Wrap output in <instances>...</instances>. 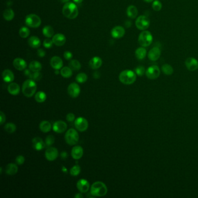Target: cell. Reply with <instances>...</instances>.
I'll list each match as a JSON object with an SVG mask.
<instances>
[{
	"label": "cell",
	"instance_id": "8992f818",
	"mask_svg": "<svg viewBox=\"0 0 198 198\" xmlns=\"http://www.w3.org/2000/svg\"><path fill=\"white\" fill-rule=\"evenodd\" d=\"M65 139L66 143L69 145H74L78 143L79 136L76 130L73 129H70L66 133Z\"/></svg>",
	"mask_w": 198,
	"mask_h": 198
},
{
	"label": "cell",
	"instance_id": "4316f807",
	"mask_svg": "<svg viewBox=\"0 0 198 198\" xmlns=\"http://www.w3.org/2000/svg\"><path fill=\"white\" fill-rule=\"evenodd\" d=\"M29 45L33 48H38L41 45L40 40L36 36H32L28 40Z\"/></svg>",
	"mask_w": 198,
	"mask_h": 198
},
{
	"label": "cell",
	"instance_id": "9a60e30c",
	"mask_svg": "<svg viewBox=\"0 0 198 198\" xmlns=\"http://www.w3.org/2000/svg\"><path fill=\"white\" fill-rule=\"evenodd\" d=\"M186 67L190 71H195L198 69V61L194 58L189 57L185 62Z\"/></svg>",
	"mask_w": 198,
	"mask_h": 198
},
{
	"label": "cell",
	"instance_id": "4dcf8cb0",
	"mask_svg": "<svg viewBox=\"0 0 198 198\" xmlns=\"http://www.w3.org/2000/svg\"><path fill=\"white\" fill-rule=\"evenodd\" d=\"M40 129L43 133H48L51 130V124L48 121H43L40 124Z\"/></svg>",
	"mask_w": 198,
	"mask_h": 198
},
{
	"label": "cell",
	"instance_id": "f6af8a7d",
	"mask_svg": "<svg viewBox=\"0 0 198 198\" xmlns=\"http://www.w3.org/2000/svg\"><path fill=\"white\" fill-rule=\"evenodd\" d=\"M54 44L52 40H51L49 38H46L43 42L44 47L46 48H51L52 47V45Z\"/></svg>",
	"mask_w": 198,
	"mask_h": 198
},
{
	"label": "cell",
	"instance_id": "484cf974",
	"mask_svg": "<svg viewBox=\"0 0 198 198\" xmlns=\"http://www.w3.org/2000/svg\"><path fill=\"white\" fill-rule=\"evenodd\" d=\"M126 13L127 16L131 19H135L136 18L137 15H138V9L136 8V7L134 5H130L128 6L127 11H126Z\"/></svg>",
	"mask_w": 198,
	"mask_h": 198
},
{
	"label": "cell",
	"instance_id": "44dd1931",
	"mask_svg": "<svg viewBox=\"0 0 198 198\" xmlns=\"http://www.w3.org/2000/svg\"><path fill=\"white\" fill-rule=\"evenodd\" d=\"M13 65L15 68L20 71L25 70L27 67V63L25 60L19 58H17L13 60Z\"/></svg>",
	"mask_w": 198,
	"mask_h": 198
},
{
	"label": "cell",
	"instance_id": "83f0119b",
	"mask_svg": "<svg viewBox=\"0 0 198 198\" xmlns=\"http://www.w3.org/2000/svg\"><path fill=\"white\" fill-rule=\"evenodd\" d=\"M147 50L145 47H141L138 48L135 52V55L139 60H143L147 56Z\"/></svg>",
	"mask_w": 198,
	"mask_h": 198
},
{
	"label": "cell",
	"instance_id": "9c48e42d",
	"mask_svg": "<svg viewBox=\"0 0 198 198\" xmlns=\"http://www.w3.org/2000/svg\"><path fill=\"white\" fill-rule=\"evenodd\" d=\"M145 74L147 77L149 79L155 80L159 77L161 74V70L157 66L152 65L147 69Z\"/></svg>",
	"mask_w": 198,
	"mask_h": 198
},
{
	"label": "cell",
	"instance_id": "6f0895ef",
	"mask_svg": "<svg viewBox=\"0 0 198 198\" xmlns=\"http://www.w3.org/2000/svg\"><path fill=\"white\" fill-rule=\"evenodd\" d=\"M145 2H147V3H150V2H153V1L154 0H143Z\"/></svg>",
	"mask_w": 198,
	"mask_h": 198
},
{
	"label": "cell",
	"instance_id": "94428289",
	"mask_svg": "<svg viewBox=\"0 0 198 198\" xmlns=\"http://www.w3.org/2000/svg\"><path fill=\"white\" fill-rule=\"evenodd\" d=\"M1 173H2V167L1 168Z\"/></svg>",
	"mask_w": 198,
	"mask_h": 198
},
{
	"label": "cell",
	"instance_id": "f546056e",
	"mask_svg": "<svg viewBox=\"0 0 198 198\" xmlns=\"http://www.w3.org/2000/svg\"><path fill=\"white\" fill-rule=\"evenodd\" d=\"M29 69L33 72H40L42 69V65L39 62L36 61H33L30 63L29 64Z\"/></svg>",
	"mask_w": 198,
	"mask_h": 198
},
{
	"label": "cell",
	"instance_id": "b9f144b4",
	"mask_svg": "<svg viewBox=\"0 0 198 198\" xmlns=\"http://www.w3.org/2000/svg\"><path fill=\"white\" fill-rule=\"evenodd\" d=\"M81 168L78 165H75L70 170V173L72 176H77L80 173Z\"/></svg>",
	"mask_w": 198,
	"mask_h": 198
},
{
	"label": "cell",
	"instance_id": "3957f363",
	"mask_svg": "<svg viewBox=\"0 0 198 198\" xmlns=\"http://www.w3.org/2000/svg\"><path fill=\"white\" fill-rule=\"evenodd\" d=\"M119 80L126 85L133 84L136 79V74L131 70H125L119 74Z\"/></svg>",
	"mask_w": 198,
	"mask_h": 198
},
{
	"label": "cell",
	"instance_id": "ac0fdd59",
	"mask_svg": "<svg viewBox=\"0 0 198 198\" xmlns=\"http://www.w3.org/2000/svg\"><path fill=\"white\" fill-rule=\"evenodd\" d=\"M50 65L52 68L55 70H59L63 66L62 59L58 56H54L50 61Z\"/></svg>",
	"mask_w": 198,
	"mask_h": 198
},
{
	"label": "cell",
	"instance_id": "60d3db41",
	"mask_svg": "<svg viewBox=\"0 0 198 198\" xmlns=\"http://www.w3.org/2000/svg\"><path fill=\"white\" fill-rule=\"evenodd\" d=\"M152 6L155 11H160L162 8V4L159 0H154L152 2Z\"/></svg>",
	"mask_w": 198,
	"mask_h": 198
},
{
	"label": "cell",
	"instance_id": "680465c9",
	"mask_svg": "<svg viewBox=\"0 0 198 198\" xmlns=\"http://www.w3.org/2000/svg\"><path fill=\"white\" fill-rule=\"evenodd\" d=\"M70 0H61V1L62 2H63V3H67V2H69Z\"/></svg>",
	"mask_w": 198,
	"mask_h": 198
},
{
	"label": "cell",
	"instance_id": "d6986e66",
	"mask_svg": "<svg viewBox=\"0 0 198 198\" xmlns=\"http://www.w3.org/2000/svg\"><path fill=\"white\" fill-rule=\"evenodd\" d=\"M52 40L53 41L54 44H55L58 47H61L63 45L66 43V40L65 36L61 33L56 34L55 35H54L52 37Z\"/></svg>",
	"mask_w": 198,
	"mask_h": 198
},
{
	"label": "cell",
	"instance_id": "30bf717a",
	"mask_svg": "<svg viewBox=\"0 0 198 198\" xmlns=\"http://www.w3.org/2000/svg\"><path fill=\"white\" fill-rule=\"evenodd\" d=\"M75 127L81 132L85 131L88 127V122L85 118L80 117L74 120Z\"/></svg>",
	"mask_w": 198,
	"mask_h": 198
},
{
	"label": "cell",
	"instance_id": "8d00e7d4",
	"mask_svg": "<svg viewBox=\"0 0 198 198\" xmlns=\"http://www.w3.org/2000/svg\"><path fill=\"white\" fill-rule=\"evenodd\" d=\"M47 99V95L43 91H39L35 95V99L37 102L42 103Z\"/></svg>",
	"mask_w": 198,
	"mask_h": 198
},
{
	"label": "cell",
	"instance_id": "d590c367",
	"mask_svg": "<svg viewBox=\"0 0 198 198\" xmlns=\"http://www.w3.org/2000/svg\"><path fill=\"white\" fill-rule=\"evenodd\" d=\"M69 66L72 69V70H76V71L79 70L81 67L80 63L76 59L70 61V62L69 63Z\"/></svg>",
	"mask_w": 198,
	"mask_h": 198
},
{
	"label": "cell",
	"instance_id": "5bb4252c",
	"mask_svg": "<svg viewBox=\"0 0 198 198\" xmlns=\"http://www.w3.org/2000/svg\"><path fill=\"white\" fill-rule=\"evenodd\" d=\"M161 55V51L158 47H154L149 51L148 57L149 60L156 61L158 60Z\"/></svg>",
	"mask_w": 198,
	"mask_h": 198
},
{
	"label": "cell",
	"instance_id": "f1b7e54d",
	"mask_svg": "<svg viewBox=\"0 0 198 198\" xmlns=\"http://www.w3.org/2000/svg\"><path fill=\"white\" fill-rule=\"evenodd\" d=\"M18 170V167L16 164L13 163H9L6 166L5 171L8 175H13L16 173Z\"/></svg>",
	"mask_w": 198,
	"mask_h": 198
},
{
	"label": "cell",
	"instance_id": "816d5d0a",
	"mask_svg": "<svg viewBox=\"0 0 198 198\" xmlns=\"http://www.w3.org/2000/svg\"><path fill=\"white\" fill-rule=\"evenodd\" d=\"M37 55L40 58H43L45 55V52L43 49H38L37 51Z\"/></svg>",
	"mask_w": 198,
	"mask_h": 198
},
{
	"label": "cell",
	"instance_id": "52a82bcc",
	"mask_svg": "<svg viewBox=\"0 0 198 198\" xmlns=\"http://www.w3.org/2000/svg\"><path fill=\"white\" fill-rule=\"evenodd\" d=\"M25 23L30 27L37 28L41 24V20L36 14H29L26 18Z\"/></svg>",
	"mask_w": 198,
	"mask_h": 198
},
{
	"label": "cell",
	"instance_id": "e0dca14e",
	"mask_svg": "<svg viewBox=\"0 0 198 198\" xmlns=\"http://www.w3.org/2000/svg\"><path fill=\"white\" fill-rule=\"evenodd\" d=\"M78 190L81 193H86L90 189V183L87 180L80 179L77 183Z\"/></svg>",
	"mask_w": 198,
	"mask_h": 198
},
{
	"label": "cell",
	"instance_id": "db71d44e",
	"mask_svg": "<svg viewBox=\"0 0 198 198\" xmlns=\"http://www.w3.org/2000/svg\"><path fill=\"white\" fill-rule=\"evenodd\" d=\"M93 76L95 79H99L100 77V73L98 72H94V73L93 74Z\"/></svg>",
	"mask_w": 198,
	"mask_h": 198
},
{
	"label": "cell",
	"instance_id": "f5cc1de1",
	"mask_svg": "<svg viewBox=\"0 0 198 198\" xmlns=\"http://www.w3.org/2000/svg\"><path fill=\"white\" fill-rule=\"evenodd\" d=\"M61 157H62V159H66L68 157V153L66 152L63 151L62 153L61 154Z\"/></svg>",
	"mask_w": 198,
	"mask_h": 198
},
{
	"label": "cell",
	"instance_id": "7bdbcfd3",
	"mask_svg": "<svg viewBox=\"0 0 198 198\" xmlns=\"http://www.w3.org/2000/svg\"><path fill=\"white\" fill-rule=\"evenodd\" d=\"M145 72H146L145 69L144 68V66H141V65L138 66L135 69V73L138 76H143V75L145 74Z\"/></svg>",
	"mask_w": 198,
	"mask_h": 198
},
{
	"label": "cell",
	"instance_id": "681fc988",
	"mask_svg": "<svg viewBox=\"0 0 198 198\" xmlns=\"http://www.w3.org/2000/svg\"><path fill=\"white\" fill-rule=\"evenodd\" d=\"M75 119V116L74 114L72 113H68L66 116V120L68 121L69 122H72L74 121Z\"/></svg>",
	"mask_w": 198,
	"mask_h": 198
},
{
	"label": "cell",
	"instance_id": "4fadbf2b",
	"mask_svg": "<svg viewBox=\"0 0 198 198\" xmlns=\"http://www.w3.org/2000/svg\"><path fill=\"white\" fill-rule=\"evenodd\" d=\"M67 127H68L67 124L65 122L62 120H59L54 123L52 129L56 133L61 134L64 133L66 130Z\"/></svg>",
	"mask_w": 198,
	"mask_h": 198
},
{
	"label": "cell",
	"instance_id": "d6a6232c",
	"mask_svg": "<svg viewBox=\"0 0 198 198\" xmlns=\"http://www.w3.org/2000/svg\"><path fill=\"white\" fill-rule=\"evenodd\" d=\"M43 33L44 36L47 38H51L53 37L54 34V30L53 28L50 26H45L43 29Z\"/></svg>",
	"mask_w": 198,
	"mask_h": 198
},
{
	"label": "cell",
	"instance_id": "277c9868",
	"mask_svg": "<svg viewBox=\"0 0 198 198\" xmlns=\"http://www.w3.org/2000/svg\"><path fill=\"white\" fill-rule=\"evenodd\" d=\"M37 90V84L33 79L25 81L22 85V93L25 97L30 98Z\"/></svg>",
	"mask_w": 198,
	"mask_h": 198
},
{
	"label": "cell",
	"instance_id": "d4e9b609",
	"mask_svg": "<svg viewBox=\"0 0 198 198\" xmlns=\"http://www.w3.org/2000/svg\"><path fill=\"white\" fill-rule=\"evenodd\" d=\"M8 91L13 95H16L20 93V86L16 83H11L8 87Z\"/></svg>",
	"mask_w": 198,
	"mask_h": 198
},
{
	"label": "cell",
	"instance_id": "6da1fadb",
	"mask_svg": "<svg viewBox=\"0 0 198 198\" xmlns=\"http://www.w3.org/2000/svg\"><path fill=\"white\" fill-rule=\"evenodd\" d=\"M63 15L67 18L74 19L79 15V10L77 5L73 2H67L62 9Z\"/></svg>",
	"mask_w": 198,
	"mask_h": 198
},
{
	"label": "cell",
	"instance_id": "8fae6325",
	"mask_svg": "<svg viewBox=\"0 0 198 198\" xmlns=\"http://www.w3.org/2000/svg\"><path fill=\"white\" fill-rule=\"evenodd\" d=\"M59 153L57 149L54 147H48L45 152V158L48 161H54L58 157Z\"/></svg>",
	"mask_w": 198,
	"mask_h": 198
},
{
	"label": "cell",
	"instance_id": "2e32d148",
	"mask_svg": "<svg viewBox=\"0 0 198 198\" xmlns=\"http://www.w3.org/2000/svg\"><path fill=\"white\" fill-rule=\"evenodd\" d=\"M125 29L124 27L120 26H118L113 27L111 30V35L115 38H121L125 34Z\"/></svg>",
	"mask_w": 198,
	"mask_h": 198
},
{
	"label": "cell",
	"instance_id": "603a6c76",
	"mask_svg": "<svg viewBox=\"0 0 198 198\" xmlns=\"http://www.w3.org/2000/svg\"><path fill=\"white\" fill-rule=\"evenodd\" d=\"M102 61L98 56L94 57L89 62L90 67L94 70L99 68L102 66Z\"/></svg>",
	"mask_w": 198,
	"mask_h": 198
},
{
	"label": "cell",
	"instance_id": "bcb514c9",
	"mask_svg": "<svg viewBox=\"0 0 198 198\" xmlns=\"http://www.w3.org/2000/svg\"><path fill=\"white\" fill-rule=\"evenodd\" d=\"M41 78H42V74L40 72H34V73L32 74L31 79L34 81H38L40 80Z\"/></svg>",
	"mask_w": 198,
	"mask_h": 198
},
{
	"label": "cell",
	"instance_id": "91938a15",
	"mask_svg": "<svg viewBox=\"0 0 198 198\" xmlns=\"http://www.w3.org/2000/svg\"><path fill=\"white\" fill-rule=\"evenodd\" d=\"M55 74H58V73H59V72H58V70H56L55 72Z\"/></svg>",
	"mask_w": 198,
	"mask_h": 198
},
{
	"label": "cell",
	"instance_id": "c3c4849f",
	"mask_svg": "<svg viewBox=\"0 0 198 198\" xmlns=\"http://www.w3.org/2000/svg\"><path fill=\"white\" fill-rule=\"evenodd\" d=\"M63 56L65 58V59H66V60L68 61H70L72 59V57H73V54H72L71 52L70 51H66L64 52L63 54Z\"/></svg>",
	"mask_w": 198,
	"mask_h": 198
},
{
	"label": "cell",
	"instance_id": "ffe728a7",
	"mask_svg": "<svg viewBox=\"0 0 198 198\" xmlns=\"http://www.w3.org/2000/svg\"><path fill=\"white\" fill-rule=\"evenodd\" d=\"M33 148L36 150H41L43 149L45 146V143L40 137H35L32 140Z\"/></svg>",
	"mask_w": 198,
	"mask_h": 198
},
{
	"label": "cell",
	"instance_id": "ab89813d",
	"mask_svg": "<svg viewBox=\"0 0 198 198\" xmlns=\"http://www.w3.org/2000/svg\"><path fill=\"white\" fill-rule=\"evenodd\" d=\"M87 79H88V77H87V74L84 73H79L76 76V80L79 83H84L86 82Z\"/></svg>",
	"mask_w": 198,
	"mask_h": 198
},
{
	"label": "cell",
	"instance_id": "ba28073f",
	"mask_svg": "<svg viewBox=\"0 0 198 198\" xmlns=\"http://www.w3.org/2000/svg\"><path fill=\"white\" fill-rule=\"evenodd\" d=\"M136 26L140 30H146L150 26V20L147 16L141 15L136 19Z\"/></svg>",
	"mask_w": 198,
	"mask_h": 198
},
{
	"label": "cell",
	"instance_id": "5b68a950",
	"mask_svg": "<svg viewBox=\"0 0 198 198\" xmlns=\"http://www.w3.org/2000/svg\"><path fill=\"white\" fill-rule=\"evenodd\" d=\"M138 40L141 47H147L152 43L153 36L150 31L143 30L140 34Z\"/></svg>",
	"mask_w": 198,
	"mask_h": 198
},
{
	"label": "cell",
	"instance_id": "74e56055",
	"mask_svg": "<svg viewBox=\"0 0 198 198\" xmlns=\"http://www.w3.org/2000/svg\"><path fill=\"white\" fill-rule=\"evenodd\" d=\"M19 36L22 38H25L29 36L30 30L26 27H22L20 29L19 31Z\"/></svg>",
	"mask_w": 198,
	"mask_h": 198
},
{
	"label": "cell",
	"instance_id": "7dc6e473",
	"mask_svg": "<svg viewBox=\"0 0 198 198\" xmlns=\"http://www.w3.org/2000/svg\"><path fill=\"white\" fill-rule=\"evenodd\" d=\"M25 157L22 155H19L16 158V163L18 165H22L25 162Z\"/></svg>",
	"mask_w": 198,
	"mask_h": 198
},
{
	"label": "cell",
	"instance_id": "11a10c76",
	"mask_svg": "<svg viewBox=\"0 0 198 198\" xmlns=\"http://www.w3.org/2000/svg\"><path fill=\"white\" fill-rule=\"evenodd\" d=\"M74 197L76 198H82L83 197V196L81 195V193H77Z\"/></svg>",
	"mask_w": 198,
	"mask_h": 198
},
{
	"label": "cell",
	"instance_id": "9f6ffc18",
	"mask_svg": "<svg viewBox=\"0 0 198 198\" xmlns=\"http://www.w3.org/2000/svg\"><path fill=\"white\" fill-rule=\"evenodd\" d=\"M73 1H74L75 3H77V4H81V3L83 1V0H73Z\"/></svg>",
	"mask_w": 198,
	"mask_h": 198
},
{
	"label": "cell",
	"instance_id": "f907efd6",
	"mask_svg": "<svg viewBox=\"0 0 198 198\" xmlns=\"http://www.w3.org/2000/svg\"><path fill=\"white\" fill-rule=\"evenodd\" d=\"M5 115L2 111H0V123L1 125L4 124V123L5 122Z\"/></svg>",
	"mask_w": 198,
	"mask_h": 198
},
{
	"label": "cell",
	"instance_id": "7402d4cb",
	"mask_svg": "<svg viewBox=\"0 0 198 198\" xmlns=\"http://www.w3.org/2000/svg\"><path fill=\"white\" fill-rule=\"evenodd\" d=\"M83 154H84L83 149L80 146H75L73 148L71 152V155L72 157L76 160H78L81 158Z\"/></svg>",
	"mask_w": 198,
	"mask_h": 198
},
{
	"label": "cell",
	"instance_id": "f35d334b",
	"mask_svg": "<svg viewBox=\"0 0 198 198\" xmlns=\"http://www.w3.org/2000/svg\"><path fill=\"white\" fill-rule=\"evenodd\" d=\"M4 128L6 132L9 134H12L16 130V125L12 123H8L7 124H5Z\"/></svg>",
	"mask_w": 198,
	"mask_h": 198
},
{
	"label": "cell",
	"instance_id": "1f68e13d",
	"mask_svg": "<svg viewBox=\"0 0 198 198\" xmlns=\"http://www.w3.org/2000/svg\"><path fill=\"white\" fill-rule=\"evenodd\" d=\"M15 16V13L12 9L11 8H8L5 9L3 13V17L5 20L7 21L12 20Z\"/></svg>",
	"mask_w": 198,
	"mask_h": 198
},
{
	"label": "cell",
	"instance_id": "836d02e7",
	"mask_svg": "<svg viewBox=\"0 0 198 198\" xmlns=\"http://www.w3.org/2000/svg\"><path fill=\"white\" fill-rule=\"evenodd\" d=\"M72 70L69 66L63 67L61 70V74L64 78H69L72 76Z\"/></svg>",
	"mask_w": 198,
	"mask_h": 198
},
{
	"label": "cell",
	"instance_id": "7a4b0ae2",
	"mask_svg": "<svg viewBox=\"0 0 198 198\" xmlns=\"http://www.w3.org/2000/svg\"><path fill=\"white\" fill-rule=\"evenodd\" d=\"M107 192V186L102 182H95L91 186L90 193L94 196H104L106 195Z\"/></svg>",
	"mask_w": 198,
	"mask_h": 198
},
{
	"label": "cell",
	"instance_id": "e575fe53",
	"mask_svg": "<svg viewBox=\"0 0 198 198\" xmlns=\"http://www.w3.org/2000/svg\"><path fill=\"white\" fill-rule=\"evenodd\" d=\"M161 70L164 74L166 75H171L173 73L174 69L173 67L169 64H164L161 66Z\"/></svg>",
	"mask_w": 198,
	"mask_h": 198
},
{
	"label": "cell",
	"instance_id": "7c38bea8",
	"mask_svg": "<svg viewBox=\"0 0 198 198\" xmlns=\"http://www.w3.org/2000/svg\"><path fill=\"white\" fill-rule=\"evenodd\" d=\"M68 92L71 97L77 98L80 94V88L77 83H73L69 86Z\"/></svg>",
	"mask_w": 198,
	"mask_h": 198
},
{
	"label": "cell",
	"instance_id": "cb8c5ba5",
	"mask_svg": "<svg viewBox=\"0 0 198 198\" xmlns=\"http://www.w3.org/2000/svg\"><path fill=\"white\" fill-rule=\"evenodd\" d=\"M2 79L6 83H11L14 80L15 76L12 72L9 69L4 70L2 72Z\"/></svg>",
	"mask_w": 198,
	"mask_h": 198
},
{
	"label": "cell",
	"instance_id": "ee69618b",
	"mask_svg": "<svg viewBox=\"0 0 198 198\" xmlns=\"http://www.w3.org/2000/svg\"><path fill=\"white\" fill-rule=\"evenodd\" d=\"M54 142H55V137L52 135H50L47 136L45 143V145L49 147L52 144H54Z\"/></svg>",
	"mask_w": 198,
	"mask_h": 198
}]
</instances>
